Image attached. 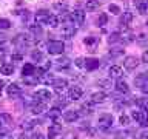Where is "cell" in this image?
<instances>
[{"label": "cell", "mask_w": 148, "mask_h": 139, "mask_svg": "<svg viewBox=\"0 0 148 139\" xmlns=\"http://www.w3.org/2000/svg\"><path fill=\"white\" fill-rule=\"evenodd\" d=\"M46 50H48L49 54H54V56H59L65 51V43L62 40H49L48 45H46Z\"/></svg>", "instance_id": "6da1fadb"}, {"label": "cell", "mask_w": 148, "mask_h": 139, "mask_svg": "<svg viewBox=\"0 0 148 139\" xmlns=\"http://www.w3.org/2000/svg\"><path fill=\"white\" fill-rule=\"evenodd\" d=\"M32 97H34V102H43V104H46V102H49L53 99V94H51L49 90L40 88V90H36L32 93Z\"/></svg>", "instance_id": "7a4b0ae2"}, {"label": "cell", "mask_w": 148, "mask_h": 139, "mask_svg": "<svg viewBox=\"0 0 148 139\" xmlns=\"http://www.w3.org/2000/svg\"><path fill=\"white\" fill-rule=\"evenodd\" d=\"M111 125H113V116L110 113H103V114L99 116V119H97V127L100 130L106 131L108 128H111Z\"/></svg>", "instance_id": "3957f363"}, {"label": "cell", "mask_w": 148, "mask_h": 139, "mask_svg": "<svg viewBox=\"0 0 148 139\" xmlns=\"http://www.w3.org/2000/svg\"><path fill=\"white\" fill-rule=\"evenodd\" d=\"M69 19L76 26H82L83 22H85V12L82 9H74L73 12H69Z\"/></svg>", "instance_id": "277c9868"}, {"label": "cell", "mask_w": 148, "mask_h": 139, "mask_svg": "<svg viewBox=\"0 0 148 139\" xmlns=\"http://www.w3.org/2000/svg\"><path fill=\"white\" fill-rule=\"evenodd\" d=\"M76 32H77V28H76V25H74L73 22L63 23V26H62V36H63V37L71 39V37H74V34H76Z\"/></svg>", "instance_id": "5b68a950"}, {"label": "cell", "mask_w": 148, "mask_h": 139, "mask_svg": "<svg viewBox=\"0 0 148 139\" xmlns=\"http://www.w3.org/2000/svg\"><path fill=\"white\" fill-rule=\"evenodd\" d=\"M131 116H133V119L137 120L140 125H143V127H148V114H147V111L137 110V111H133Z\"/></svg>", "instance_id": "8992f818"}, {"label": "cell", "mask_w": 148, "mask_h": 139, "mask_svg": "<svg viewBox=\"0 0 148 139\" xmlns=\"http://www.w3.org/2000/svg\"><path fill=\"white\" fill-rule=\"evenodd\" d=\"M83 94V90L79 85H74V87H69L68 90V100H79Z\"/></svg>", "instance_id": "52a82bcc"}, {"label": "cell", "mask_w": 148, "mask_h": 139, "mask_svg": "<svg viewBox=\"0 0 148 139\" xmlns=\"http://www.w3.org/2000/svg\"><path fill=\"white\" fill-rule=\"evenodd\" d=\"M139 59L136 56H128V57H125V62H123V67L128 70V71H133V70H136L139 67Z\"/></svg>", "instance_id": "ba28073f"}, {"label": "cell", "mask_w": 148, "mask_h": 139, "mask_svg": "<svg viewBox=\"0 0 148 139\" xmlns=\"http://www.w3.org/2000/svg\"><path fill=\"white\" fill-rule=\"evenodd\" d=\"M60 133H62V125H60V124L53 122V124L49 125V128H48V138H49V139L57 138Z\"/></svg>", "instance_id": "9c48e42d"}, {"label": "cell", "mask_w": 148, "mask_h": 139, "mask_svg": "<svg viewBox=\"0 0 148 139\" xmlns=\"http://www.w3.org/2000/svg\"><path fill=\"white\" fill-rule=\"evenodd\" d=\"M49 16H51V14L46 11V9H40V11L36 14V23H39V25H46Z\"/></svg>", "instance_id": "30bf717a"}, {"label": "cell", "mask_w": 148, "mask_h": 139, "mask_svg": "<svg viewBox=\"0 0 148 139\" xmlns=\"http://www.w3.org/2000/svg\"><path fill=\"white\" fill-rule=\"evenodd\" d=\"M79 118H80L79 111H74V110H69V111H65V113H63V120H65V122H69V124L76 122Z\"/></svg>", "instance_id": "8fae6325"}, {"label": "cell", "mask_w": 148, "mask_h": 139, "mask_svg": "<svg viewBox=\"0 0 148 139\" xmlns=\"http://www.w3.org/2000/svg\"><path fill=\"white\" fill-rule=\"evenodd\" d=\"M51 85L54 87V90L57 93H62L65 88L68 87V81H66V79H54V82L51 83Z\"/></svg>", "instance_id": "7c38bea8"}, {"label": "cell", "mask_w": 148, "mask_h": 139, "mask_svg": "<svg viewBox=\"0 0 148 139\" xmlns=\"http://www.w3.org/2000/svg\"><path fill=\"white\" fill-rule=\"evenodd\" d=\"M106 100V93L103 91H96L91 94V102L92 104H102V102Z\"/></svg>", "instance_id": "4fadbf2b"}, {"label": "cell", "mask_w": 148, "mask_h": 139, "mask_svg": "<svg viewBox=\"0 0 148 139\" xmlns=\"http://www.w3.org/2000/svg\"><path fill=\"white\" fill-rule=\"evenodd\" d=\"M31 111L32 114H42L46 111V104H43V102H34L31 107Z\"/></svg>", "instance_id": "5bb4252c"}, {"label": "cell", "mask_w": 148, "mask_h": 139, "mask_svg": "<svg viewBox=\"0 0 148 139\" xmlns=\"http://www.w3.org/2000/svg\"><path fill=\"white\" fill-rule=\"evenodd\" d=\"M116 90H117L119 93L127 94V93L130 91V87H128V83L125 82L123 79H117V82H116Z\"/></svg>", "instance_id": "9a60e30c"}, {"label": "cell", "mask_w": 148, "mask_h": 139, "mask_svg": "<svg viewBox=\"0 0 148 139\" xmlns=\"http://www.w3.org/2000/svg\"><path fill=\"white\" fill-rule=\"evenodd\" d=\"M131 22H133V12L131 11H125L122 16H120V25L122 26H128Z\"/></svg>", "instance_id": "2e32d148"}, {"label": "cell", "mask_w": 148, "mask_h": 139, "mask_svg": "<svg viewBox=\"0 0 148 139\" xmlns=\"http://www.w3.org/2000/svg\"><path fill=\"white\" fill-rule=\"evenodd\" d=\"M6 91H8V96H17V94H20L22 93V88L18 87V83H9L8 88H6Z\"/></svg>", "instance_id": "e0dca14e"}, {"label": "cell", "mask_w": 148, "mask_h": 139, "mask_svg": "<svg viewBox=\"0 0 148 139\" xmlns=\"http://www.w3.org/2000/svg\"><path fill=\"white\" fill-rule=\"evenodd\" d=\"M29 31L31 34L36 37V39H40V36L43 34V30H42V26L39 25V23H36V25H29Z\"/></svg>", "instance_id": "ac0fdd59"}, {"label": "cell", "mask_w": 148, "mask_h": 139, "mask_svg": "<svg viewBox=\"0 0 148 139\" xmlns=\"http://www.w3.org/2000/svg\"><path fill=\"white\" fill-rule=\"evenodd\" d=\"M99 60L97 59H85V68L88 70V71H92V70L99 68Z\"/></svg>", "instance_id": "d6986e66"}, {"label": "cell", "mask_w": 148, "mask_h": 139, "mask_svg": "<svg viewBox=\"0 0 148 139\" xmlns=\"http://www.w3.org/2000/svg\"><path fill=\"white\" fill-rule=\"evenodd\" d=\"M122 68L119 67V65H113V67H110V76L111 77H116V79H120L122 77Z\"/></svg>", "instance_id": "ffe728a7"}, {"label": "cell", "mask_w": 148, "mask_h": 139, "mask_svg": "<svg viewBox=\"0 0 148 139\" xmlns=\"http://www.w3.org/2000/svg\"><path fill=\"white\" fill-rule=\"evenodd\" d=\"M100 6V2L99 0H86V3H85V9L86 11H94V9H97Z\"/></svg>", "instance_id": "44dd1931"}, {"label": "cell", "mask_w": 148, "mask_h": 139, "mask_svg": "<svg viewBox=\"0 0 148 139\" xmlns=\"http://www.w3.org/2000/svg\"><path fill=\"white\" fill-rule=\"evenodd\" d=\"M36 73V65L32 63H25V67L22 68V74L23 76H31V74Z\"/></svg>", "instance_id": "7402d4cb"}, {"label": "cell", "mask_w": 148, "mask_h": 139, "mask_svg": "<svg viewBox=\"0 0 148 139\" xmlns=\"http://www.w3.org/2000/svg\"><path fill=\"white\" fill-rule=\"evenodd\" d=\"M0 73H2V74H6V76L12 74V73H14V65H12V63H3L2 67H0Z\"/></svg>", "instance_id": "603a6c76"}, {"label": "cell", "mask_w": 148, "mask_h": 139, "mask_svg": "<svg viewBox=\"0 0 148 139\" xmlns=\"http://www.w3.org/2000/svg\"><path fill=\"white\" fill-rule=\"evenodd\" d=\"M39 82H43V83H53V82H54V77H53V74H49L48 71H45V73L39 77Z\"/></svg>", "instance_id": "cb8c5ba5"}, {"label": "cell", "mask_w": 148, "mask_h": 139, "mask_svg": "<svg viewBox=\"0 0 148 139\" xmlns=\"http://www.w3.org/2000/svg\"><path fill=\"white\" fill-rule=\"evenodd\" d=\"M0 122L5 125H12V116L8 113H0Z\"/></svg>", "instance_id": "d4e9b609"}, {"label": "cell", "mask_w": 148, "mask_h": 139, "mask_svg": "<svg viewBox=\"0 0 148 139\" xmlns=\"http://www.w3.org/2000/svg\"><path fill=\"white\" fill-rule=\"evenodd\" d=\"M46 25H49L51 28H57L60 25V20H59V16H54V14H51L49 19H48V23Z\"/></svg>", "instance_id": "484cf974"}, {"label": "cell", "mask_w": 148, "mask_h": 139, "mask_svg": "<svg viewBox=\"0 0 148 139\" xmlns=\"http://www.w3.org/2000/svg\"><path fill=\"white\" fill-rule=\"evenodd\" d=\"M136 6H137V9H139V12L140 14H147V11H148V2H140V0H137L136 2Z\"/></svg>", "instance_id": "4316f807"}, {"label": "cell", "mask_w": 148, "mask_h": 139, "mask_svg": "<svg viewBox=\"0 0 148 139\" xmlns=\"http://www.w3.org/2000/svg\"><path fill=\"white\" fill-rule=\"evenodd\" d=\"M136 104L143 111H148V97H139V99H136Z\"/></svg>", "instance_id": "83f0119b"}, {"label": "cell", "mask_w": 148, "mask_h": 139, "mask_svg": "<svg viewBox=\"0 0 148 139\" xmlns=\"http://www.w3.org/2000/svg\"><path fill=\"white\" fill-rule=\"evenodd\" d=\"M23 81H25V83H28V85H34V83L39 82V77H37L36 74H31V76H23Z\"/></svg>", "instance_id": "f1b7e54d"}, {"label": "cell", "mask_w": 148, "mask_h": 139, "mask_svg": "<svg viewBox=\"0 0 148 139\" xmlns=\"http://www.w3.org/2000/svg\"><path fill=\"white\" fill-rule=\"evenodd\" d=\"M68 67H69V59L63 57V59H59V60H57V68H59V70L68 68Z\"/></svg>", "instance_id": "f546056e"}, {"label": "cell", "mask_w": 148, "mask_h": 139, "mask_svg": "<svg viewBox=\"0 0 148 139\" xmlns=\"http://www.w3.org/2000/svg\"><path fill=\"white\" fill-rule=\"evenodd\" d=\"M97 85L102 87V88H105V90H108V88H111V81H110V79H100V81L97 82Z\"/></svg>", "instance_id": "4dcf8cb0"}, {"label": "cell", "mask_w": 148, "mask_h": 139, "mask_svg": "<svg viewBox=\"0 0 148 139\" xmlns=\"http://www.w3.org/2000/svg\"><path fill=\"white\" fill-rule=\"evenodd\" d=\"M54 9H57L59 12L66 11V2H56L54 3Z\"/></svg>", "instance_id": "1f68e13d"}, {"label": "cell", "mask_w": 148, "mask_h": 139, "mask_svg": "<svg viewBox=\"0 0 148 139\" xmlns=\"http://www.w3.org/2000/svg\"><path fill=\"white\" fill-rule=\"evenodd\" d=\"M106 22H108V16L106 14H100L99 19H97V26H103L106 25Z\"/></svg>", "instance_id": "d6a6232c"}, {"label": "cell", "mask_w": 148, "mask_h": 139, "mask_svg": "<svg viewBox=\"0 0 148 139\" xmlns=\"http://www.w3.org/2000/svg\"><path fill=\"white\" fill-rule=\"evenodd\" d=\"M48 116L51 119H57L59 116H60V108H57V107H54L53 110H49V113H48Z\"/></svg>", "instance_id": "836d02e7"}, {"label": "cell", "mask_w": 148, "mask_h": 139, "mask_svg": "<svg viewBox=\"0 0 148 139\" xmlns=\"http://www.w3.org/2000/svg\"><path fill=\"white\" fill-rule=\"evenodd\" d=\"M108 42H110V43H116V42H120V32H113V34H110Z\"/></svg>", "instance_id": "e575fe53"}, {"label": "cell", "mask_w": 148, "mask_h": 139, "mask_svg": "<svg viewBox=\"0 0 148 139\" xmlns=\"http://www.w3.org/2000/svg\"><path fill=\"white\" fill-rule=\"evenodd\" d=\"M8 28H11V22L8 20V19H0V30H8Z\"/></svg>", "instance_id": "d590c367"}, {"label": "cell", "mask_w": 148, "mask_h": 139, "mask_svg": "<svg viewBox=\"0 0 148 139\" xmlns=\"http://www.w3.org/2000/svg\"><path fill=\"white\" fill-rule=\"evenodd\" d=\"M31 57H32V60H42L43 59V54H42L40 50H37V51H32Z\"/></svg>", "instance_id": "8d00e7d4"}, {"label": "cell", "mask_w": 148, "mask_h": 139, "mask_svg": "<svg viewBox=\"0 0 148 139\" xmlns=\"http://www.w3.org/2000/svg\"><path fill=\"white\" fill-rule=\"evenodd\" d=\"M108 9H110V12H113V14H120V8L117 6V5H114V3H111L108 6Z\"/></svg>", "instance_id": "74e56055"}, {"label": "cell", "mask_w": 148, "mask_h": 139, "mask_svg": "<svg viewBox=\"0 0 148 139\" xmlns=\"http://www.w3.org/2000/svg\"><path fill=\"white\" fill-rule=\"evenodd\" d=\"M74 65L79 67V68H83V67H85V59H83V57H77L76 60H74Z\"/></svg>", "instance_id": "f35d334b"}, {"label": "cell", "mask_w": 148, "mask_h": 139, "mask_svg": "<svg viewBox=\"0 0 148 139\" xmlns=\"http://www.w3.org/2000/svg\"><path fill=\"white\" fill-rule=\"evenodd\" d=\"M36 125V122L34 120H26V122H23V125H22V128L23 130H29V128H32Z\"/></svg>", "instance_id": "ab89813d"}, {"label": "cell", "mask_w": 148, "mask_h": 139, "mask_svg": "<svg viewBox=\"0 0 148 139\" xmlns=\"http://www.w3.org/2000/svg\"><path fill=\"white\" fill-rule=\"evenodd\" d=\"M83 43L85 45H94V43H97V39L92 37V36H90V37H86V39L83 40Z\"/></svg>", "instance_id": "60d3db41"}, {"label": "cell", "mask_w": 148, "mask_h": 139, "mask_svg": "<svg viewBox=\"0 0 148 139\" xmlns=\"http://www.w3.org/2000/svg\"><path fill=\"white\" fill-rule=\"evenodd\" d=\"M137 42H139L140 45H145V43H148V36H147V34H140V36L137 37Z\"/></svg>", "instance_id": "b9f144b4"}, {"label": "cell", "mask_w": 148, "mask_h": 139, "mask_svg": "<svg viewBox=\"0 0 148 139\" xmlns=\"http://www.w3.org/2000/svg\"><path fill=\"white\" fill-rule=\"evenodd\" d=\"M119 122L122 124V125H128L130 124V118L127 114H120V118H119Z\"/></svg>", "instance_id": "7bdbcfd3"}, {"label": "cell", "mask_w": 148, "mask_h": 139, "mask_svg": "<svg viewBox=\"0 0 148 139\" xmlns=\"http://www.w3.org/2000/svg\"><path fill=\"white\" fill-rule=\"evenodd\" d=\"M110 54H111V56H114V57H116V56H122V54H123V50L114 48V50H111V51H110Z\"/></svg>", "instance_id": "ee69618b"}, {"label": "cell", "mask_w": 148, "mask_h": 139, "mask_svg": "<svg viewBox=\"0 0 148 139\" xmlns=\"http://www.w3.org/2000/svg\"><path fill=\"white\" fill-rule=\"evenodd\" d=\"M127 136H128L127 131H117L116 136H114V139H127Z\"/></svg>", "instance_id": "f6af8a7d"}, {"label": "cell", "mask_w": 148, "mask_h": 139, "mask_svg": "<svg viewBox=\"0 0 148 139\" xmlns=\"http://www.w3.org/2000/svg\"><path fill=\"white\" fill-rule=\"evenodd\" d=\"M0 139H12V136L8 131H2V130H0Z\"/></svg>", "instance_id": "bcb514c9"}, {"label": "cell", "mask_w": 148, "mask_h": 139, "mask_svg": "<svg viewBox=\"0 0 148 139\" xmlns=\"http://www.w3.org/2000/svg\"><path fill=\"white\" fill-rule=\"evenodd\" d=\"M142 62L148 63V50H145V51H143V54H142Z\"/></svg>", "instance_id": "7dc6e473"}, {"label": "cell", "mask_w": 148, "mask_h": 139, "mask_svg": "<svg viewBox=\"0 0 148 139\" xmlns=\"http://www.w3.org/2000/svg\"><path fill=\"white\" fill-rule=\"evenodd\" d=\"M31 139H45V136H43L42 133H34V134L31 136Z\"/></svg>", "instance_id": "c3c4849f"}, {"label": "cell", "mask_w": 148, "mask_h": 139, "mask_svg": "<svg viewBox=\"0 0 148 139\" xmlns=\"http://www.w3.org/2000/svg\"><path fill=\"white\" fill-rule=\"evenodd\" d=\"M12 60H22V54H12Z\"/></svg>", "instance_id": "681fc988"}, {"label": "cell", "mask_w": 148, "mask_h": 139, "mask_svg": "<svg viewBox=\"0 0 148 139\" xmlns=\"http://www.w3.org/2000/svg\"><path fill=\"white\" fill-rule=\"evenodd\" d=\"M140 139H148V131H142V134H140Z\"/></svg>", "instance_id": "f907efd6"}, {"label": "cell", "mask_w": 148, "mask_h": 139, "mask_svg": "<svg viewBox=\"0 0 148 139\" xmlns=\"http://www.w3.org/2000/svg\"><path fill=\"white\" fill-rule=\"evenodd\" d=\"M5 83H6V82H5V81H2V79H0V90H2V88L5 87Z\"/></svg>", "instance_id": "816d5d0a"}, {"label": "cell", "mask_w": 148, "mask_h": 139, "mask_svg": "<svg viewBox=\"0 0 148 139\" xmlns=\"http://www.w3.org/2000/svg\"><path fill=\"white\" fill-rule=\"evenodd\" d=\"M18 139H28V138H26V134H20V138H18Z\"/></svg>", "instance_id": "f5cc1de1"}, {"label": "cell", "mask_w": 148, "mask_h": 139, "mask_svg": "<svg viewBox=\"0 0 148 139\" xmlns=\"http://www.w3.org/2000/svg\"><path fill=\"white\" fill-rule=\"evenodd\" d=\"M2 127H3V124H2V122H0V130H2Z\"/></svg>", "instance_id": "db71d44e"}, {"label": "cell", "mask_w": 148, "mask_h": 139, "mask_svg": "<svg viewBox=\"0 0 148 139\" xmlns=\"http://www.w3.org/2000/svg\"><path fill=\"white\" fill-rule=\"evenodd\" d=\"M147 25H148V20H147Z\"/></svg>", "instance_id": "11a10c76"}, {"label": "cell", "mask_w": 148, "mask_h": 139, "mask_svg": "<svg viewBox=\"0 0 148 139\" xmlns=\"http://www.w3.org/2000/svg\"><path fill=\"white\" fill-rule=\"evenodd\" d=\"M147 2H148V0H147Z\"/></svg>", "instance_id": "9f6ffc18"}]
</instances>
